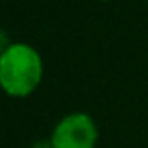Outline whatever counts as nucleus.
Wrapping results in <instances>:
<instances>
[{"label": "nucleus", "instance_id": "1", "mask_svg": "<svg viewBox=\"0 0 148 148\" xmlns=\"http://www.w3.org/2000/svg\"><path fill=\"white\" fill-rule=\"evenodd\" d=\"M45 65L41 53L23 41L12 45L0 55V89L10 97H29L43 81Z\"/></svg>", "mask_w": 148, "mask_h": 148}, {"label": "nucleus", "instance_id": "2", "mask_svg": "<svg viewBox=\"0 0 148 148\" xmlns=\"http://www.w3.org/2000/svg\"><path fill=\"white\" fill-rule=\"evenodd\" d=\"M99 130L87 112H71L63 116L51 130L53 148H95Z\"/></svg>", "mask_w": 148, "mask_h": 148}, {"label": "nucleus", "instance_id": "3", "mask_svg": "<svg viewBox=\"0 0 148 148\" xmlns=\"http://www.w3.org/2000/svg\"><path fill=\"white\" fill-rule=\"evenodd\" d=\"M12 45V41H10V37L6 35V31H2V29H0V55H2L8 47Z\"/></svg>", "mask_w": 148, "mask_h": 148}, {"label": "nucleus", "instance_id": "4", "mask_svg": "<svg viewBox=\"0 0 148 148\" xmlns=\"http://www.w3.org/2000/svg\"><path fill=\"white\" fill-rule=\"evenodd\" d=\"M33 148H53V144H51L49 138H43V140H37V142L33 144Z\"/></svg>", "mask_w": 148, "mask_h": 148}]
</instances>
